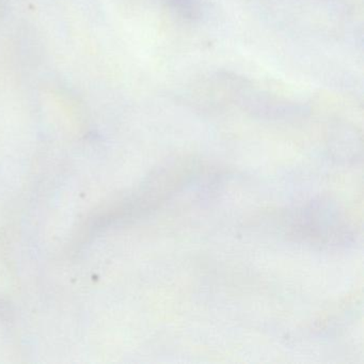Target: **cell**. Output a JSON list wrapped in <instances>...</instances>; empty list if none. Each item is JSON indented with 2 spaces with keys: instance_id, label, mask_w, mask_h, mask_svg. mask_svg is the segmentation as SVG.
<instances>
[{
  "instance_id": "1",
  "label": "cell",
  "mask_w": 364,
  "mask_h": 364,
  "mask_svg": "<svg viewBox=\"0 0 364 364\" xmlns=\"http://www.w3.org/2000/svg\"><path fill=\"white\" fill-rule=\"evenodd\" d=\"M281 229L289 240L314 248H346L357 238L346 212L329 198L312 199L287 210Z\"/></svg>"
},
{
  "instance_id": "4",
  "label": "cell",
  "mask_w": 364,
  "mask_h": 364,
  "mask_svg": "<svg viewBox=\"0 0 364 364\" xmlns=\"http://www.w3.org/2000/svg\"><path fill=\"white\" fill-rule=\"evenodd\" d=\"M172 12L188 22L200 21L204 14V0H163Z\"/></svg>"
},
{
  "instance_id": "3",
  "label": "cell",
  "mask_w": 364,
  "mask_h": 364,
  "mask_svg": "<svg viewBox=\"0 0 364 364\" xmlns=\"http://www.w3.org/2000/svg\"><path fill=\"white\" fill-rule=\"evenodd\" d=\"M327 144L334 161L355 164L361 159V135L355 127L348 123L338 121L330 125Z\"/></svg>"
},
{
  "instance_id": "2",
  "label": "cell",
  "mask_w": 364,
  "mask_h": 364,
  "mask_svg": "<svg viewBox=\"0 0 364 364\" xmlns=\"http://www.w3.org/2000/svg\"><path fill=\"white\" fill-rule=\"evenodd\" d=\"M219 80L223 82L230 100L242 112L255 118L291 121L304 118L310 114V107L306 104L272 95L234 74H221Z\"/></svg>"
}]
</instances>
